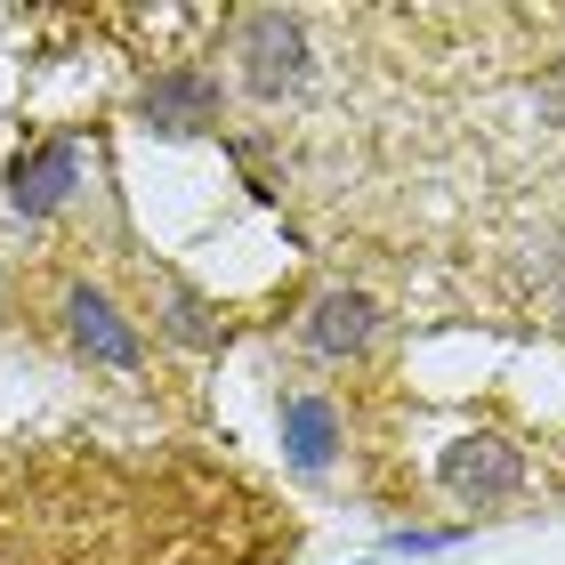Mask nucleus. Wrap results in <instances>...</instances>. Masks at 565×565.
Listing matches in <instances>:
<instances>
[{"label":"nucleus","mask_w":565,"mask_h":565,"mask_svg":"<svg viewBox=\"0 0 565 565\" xmlns=\"http://www.w3.org/2000/svg\"><path fill=\"white\" fill-rule=\"evenodd\" d=\"M73 340H82V348L97 355V364H138V331L121 323V316H114V307L97 299V291H82V299H73Z\"/></svg>","instance_id":"nucleus-1"},{"label":"nucleus","mask_w":565,"mask_h":565,"mask_svg":"<svg viewBox=\"0 0 565 565\" xmlns=\"http://www.w3.org/2000/svg\"><path fill=\"white\" fill-rule=\"evenodd\" d=\"M445 484L452 493H509V484H518V460H509L501 445H460L445 460Z\"/></svg>","instance_id":"nucleus-2"},{"label":"nucleus","mask_w":565,"mask_h":565,"mask_svg":"<svg viewBox=\"0 0 565 565\" xmlns=\"http://www.w3.org/2000/svg\"><path fill=\"white\" fill-rule=\"evenodd\" d=\"M73 178V146H41L33 162H17V211H49Z\"/></svg>","instance_id":"nucleus-3"},{"label":"nucleus","mask_w":565,"mask_h":565,"mask_svg":"<svg viewBox=\"0 0 565 565\" xmlns=\"http://www.w3.org/2000/svg\"><path fill=\"white\" fill-rule=\"evenodd\" d=\"M364 331H372V307L364 299H323V323H316L323 348H355Z\"/></svg>","instance_id":"nucleus-4"},{"label":"nucleus","mask_w":565,"mask_h":565,"mask_svg":"<svg viewBox=\"0 0 565 565\" xmlns=\"http://www.w3.org/2000/svg\"><path fill=\"white\" fill-rule=\"evenodd\" d=\"M291 452L299 460H323L331 452V413H323V404H291Z\"/></svg>","instance_id":"nucleus-5"}]
</instances>
